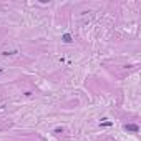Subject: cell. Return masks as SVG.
I'll use <instances>...</instances> for the list:
<instances>
[{
	"mask_svg": "<svg viewBox=\"0 0 141 141\" xmlns=\"http://www.w3.org/2000/svg\"><path fill=\"white\" fill-rule=\"evenodd\" d=\"M125 129H128V131H135V133H136L139 128H138L136 125H126V126H125Z\"/></svg>",
	"mask_w": 141,
	"mask_h": 141,
	"instance_id": "cell-1",
	"label": "cell"
},
{
	"mask_svg": "<svg viewBox=\"0 0 141 141\" xmlns=\"http://www.w3.org/2000/svg\"><path fill=\"white\" fill-rule=\"evenodd\" d=\"M0 72H2V70H0Z\"/></svg>",
	"mask_w": 141,
	"mask_h": 141,
	"instance_id": "cell-2",
	"label": "cell"
}]
</instances>
